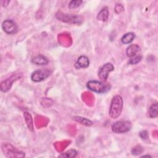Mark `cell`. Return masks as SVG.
I'll return each mask as SVG.
<instances>
[{"mask_svg": "<svg viewBox=\"0 0 158 158\" xmlns=\"http://www.w3.org/2000/svg\"><path fill=\"white\" fill-rule=\"evenodd\" d=\"M123 99L120 95H115L112 99L109 114L112 118H117L120 115L123 109Z\"/></svg>", "mask_w": 158, "mask_h": 158, "instance_id": "1", "label": "cell"}, {"mask_svg": "<svg viewBox=\"0 0 158 158\" xmlns=\"http://www.w3.org/2000/svg\"><path fill=\"white\" fill-rule=\"evenodd\" d=\"M86 86L91 91L98 93H106L110 88V85L109 84H104L96 80L89 81L86 84Z\"/></svg>", "mask_w": 158, "mask_h": 158, "instance_id": "2", "label": "cell"}, {"mask_svg": "<svg viewBox=\"0 0 158 158\" xmlns=\"http://www.w3.org/2000/svg\"><path fill=\"white\" fill-rule=\"evenodd\" d=\"M132 124L128 120H119L112 125V130L116 133H123L130 130Z\"/></svg>", "mask_w": 158, "mask_h": 158, "instance_id": "3", "label": "cell"}, {"mask_svg": "<svg viewBox=\"0 0 158 158\" xmlns=\"http://www.w3.org/2000/svg\"><path fill=\"white\" fill-rule=\"evenodd\" d=\"M51 73L52 71L48 69L37 70L32 73L31 75V79L33 81L40 82L48 78L51 75Z\"/></svg>", "mask_w": 158, "mask_h": 158, "instance_id": "4", "label": "cell"}, {"mask_svg": "<svg viewBox=\"0 0 158 158\" xmlns=\"http://www.w3.org/2000/svg\"><path fill=\"white\" fill-rule=\"evenodd\" d=\"M2 150L7 157H24L23 152L15 149L11 144H4L2 146Z\"/></svg>", "mask_w": 158, "mask_h": 158, "instance_id": "5", "label": "cell"}, {"mask_svg": "<svg viewBox=\"0 0 158 158\" xmlns=\"http://www.w3.org/2000/svg\"><path fill=\"white\" fill-rule=\"evenodd\" d=\"M114 70V67L111 63L104 64L98 72V78L102 81H106L108 78L109 73Z\"/></svg>", "mask_w": 158, "mask_h": 158, "instance_id": "6", "label": "cell"}, {"mask_svg": "<svg viewBox=\"0 0 158 158\" xmlns=\"http://www.w3.org/2000/svg\"><path fill=\"white\" fill-rule=\"evenodd\" d=\"M2 28L4 32L7 34H15L17 31V26L15 22L12 20H5L2 23Z\"/></svg>", "mask_w": 158, "mask_h": 158, "instance_id": "7", "label": "cell"}, {"mask_svg": "<svg viewBox=\"0 0 158 158\" xmlns=\"http://www.w3.org/2000/svg\"><path fill=\"white\" fill-rule=\"evenodd\" d=\"M56 17L58 19L64 22H69V23H80V21H81V17L80 16H77V15H69V14H57Z\"/></svg>", "mask_w": 158, "mask_h": 158, "instance_id": "8", "label": "cell"}, {"mask_svg": "<svg viewBox=\"0 0 158 158\" xmlns=\"http://www.w3.org/2000/svg\"><path fill=\"white\" fill-rule=\"evenodd\" d=\"M19 78H20V76H19V75H12L10 78L4 80L1 82V90L2 92H7L11 88L13 82L16 80L19 79Z\"/></svg>", "mask_w": 158, "mask_h": 158, "instance_id": "9", "label": "cell"}, {"mask_svg": "<svg viewBox=\"0 0 158 158\" xmlns=\"http://www.w3.org/2000/svg\"><path fill=\"white\" fill-rule=\"evenodd\" d=\"M89 59L85 56H81L78 58L74 66L76 69L78 70L81 68H87L89 66Z\"/></svg>", "mask_w": 158, "mask_h": 158, "instance_id": "10", "label": "cell"}, {"mask_svg": "<svg viewBox=\"0 0 158 158\" xmlns=\"http://www.w3.org/2000/svg\"><path fill=\"white\" fill-rule=\"evenodd\" d=\"M32 63L38 65H44L48 64V59L43 55L39 54L31 59Z\"/></svg>", "mask_w": 158, "mask_h": 158, "instance_id": "11", "label": "cell"}, {"mask_svg": "<svg viewBox=\"0 0 158 158\" xmlns=\"http://www.w3.org/2000/svg\"><path fill=\"white\" fill-rule=\"evenodd\" d=\"M140 51V47L136 44H130L127 49L126 53L127 56L131 57L137 54V53Z\"/></svg>", "mask_w": 158, "mask_h": 158, "instance_id": "12", "label": "cell"}, {"mask_svg": "<svg viewBox=\"0 0 158 158\" xmlns=\"http://www.w3.org/2000/svg\"><path fill=\"white\" fill-rule=\"evenodd\" d=\"M109 17V9L107 7H103L97 15V19L102 22L107 20Z\"/></svg>", "mask_w": 158, "mask_h": 158, "instance_id": "13", "label": "cell"}, {"mask_svg": "<svg viewBox=\"0 0 158 158\" xmlns=\"http://www.w3.org/2000/svg\"><path fill=\"white\" fill-rule=\"evenodd\" d=\"M135 38V34L133 32H128L123 35L121 38V41L123 44H127L131 43Z\"/></svg>", "mask_w": 158, "mask_h": 158, "instance_id": "14", "label": "cell"}, {"mask_svg": "<svg viewBox=\"0 0 158 158\" xmlns=\"http://www.w3.org/2000/svg\"><path fill=\"white\" fill-rule=\"evenodd\" d=\"M73 120L80 123V124L83 125H85V126H87V127H89V126H91L93 125V122L86 118H84V117H80V116H74L73 117Z\"/></svg>", "mask_w": 158, "mask_h": 158, "instance_id": "15", "label": "cell"}, {"mask_svg": "<svg viewBox=\"0 0 158 158\" xmlns=\"http://www.w3.org/2000/svg\"><path fill=\"white\" fill-rule=\"evenodd\" d=\"M157 103H154L152 104L151 107L149 109V111H148V115L149 117L150 118H156L158 115V112H157Z\"/></svg>", "mask_w": 158, "mask_h": 158, "instance_id": "16", "label": "cell"}, {"mask_svg": "<svg viewBox=\"0 0 158 158\" xmlns=\"http://www.w3.org/2000/svg\"><path fill=\"white\" fill-rule=\"evenodd\" d=\"M24 117L25 120V122L27 123V125L30 131L33 130V122H32V118L31 115L28 112L24 113Z\"/></svg>", "mask_w": 158, "mask_h": 158, "instance_id": "17", "label": "cell"}, {"mask_svg": "<svg viewBox=\"0 0 158 158\" xmlns=\"http://www.w3.org/2000/svg\"><path fill=\"white\" fill-rule=\"evenodd\" d=\"M77 151L75 149H70L64 153H62L58 157H73L77 155Z\"/></svg>", "mask_w": 158, "mask_h": 158, "instance_id": "18", "label": "cell"}, {"mask_svg": "<svg viewBox=\"0 0 158 158\" xmlns=\"http://www.w3.org/2000/svg\"><path fill=\"white\" fill-rule=\"evenodd\" d=\"M141 59H142V56L140 54H136V56L130 57L128 63L129 64H131V65L136 64L138 62H139Z\"/></svg>", "mask_w": 158, "mask_h": 158, "instance_id": "19", "label": "cell"}, {"mask_svg": "<svg viewBox=\"0 0 158 158\" xmlns=\"http://www.w3.org/2000/svg\"><path fill=\"white\" fill-rule=\"evenodd\" d=\"M81 3H82V1H80V0L71 1L69 4V8L70 9H75V8L79 7Z\"/></svg>", "mask_w": 158, "mask_h": 158, "instance_id": "20", "label": "cell"}, {"mask_svg": "<svg viewBox=\"0 0 158 158\" xmlns=\"http://www.w3.org/2000/svg\"><path fill=\"white\" fill-rule=\"evenodd\" d=\"M143 152V148L140 145H136L131 149V154L135 156H138Z\"/></svg>", "mask_w": 158, "mask_h": 158, "instance_id": "21", "label": "cell"}, {"mask_svg": "<svg viewBox=\"0 0 158 158\" xmlns=\"http://www.w3.org/2000/svg\"><path fill=\"white\" fill-rule=\"evenodd\" d=\"M123 10H124V7L121 4H116V6H115V12L116 14H119L122 11H123Z\"/></svg>", "mask_w": 158, "mask_h": 158, "instance_id": "22", "label": "cell"}, {"mask_svg": "<svg viewBox=\"0 0 158 158\" xmlns=\"http://www.w3.org/2000/svg\"><path fill=\"white\" fill-rule=\"evenodd\" d=\"M139 136H140V137H141L143 139H146L148 138V131H146V130L141 131L139 133Z\"/></svg>", "mask_w": 158, "mask_h": 158, "instance_id": "23", "label": "cell"}, {"mask_svg": "<svg viewBox=\"0 0 158 158\" xmlns=\"http://www.w3.org/2000/svg\"><path fill=\"white\" fill-rule=\"evenodd\" d=\"M151 157V156L149 155H145V156H143L141 157Z\"/></svg>", "mask_w": 158, "mask_h": 158, "instance_id": "24", "label": "cell"}]
</instances>
